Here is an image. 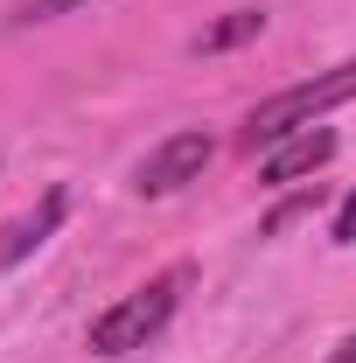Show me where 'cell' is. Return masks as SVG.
<instances>
[{
	"mask_svg": "<svg viewBox=\"0 0 356 363\" xmlns=\"http://www.w3.org/2000/svg\"><path fill=\"white\" fill-rule=\"evenodd\" d=\"M350 98H356V56L335 63V70H321V77H308V84H287L279 98H266V105L245 119L238 140H245L252 154H259V147H279L287 133H301L308 119H321L328 105H350Z\"/></svg>",
	"mask_w": 356,
	"mask_h": 363,
	"instance_id": "cell-1",
	"label": "cell"
},
{
	"mask_svg": "<svg viewBox=\"0 0 356 363\" xmlns=\"http://www.w3.org/2000/svg\"><path fill=\"white\" fill-rule=\"evenodd\" d=\"M182 286H189V266H168L161 279H147L140 294L112 301L105 315L91 321V357H126V350H147V335H161V328H168Z\"/></svg>",
	"mask_w": 356,
	"mask_h": 363,
	"instance_id": "cell-2",
	"label": "cell"
},
{
	"mask_svg": "<svg viewBox=\"0 0 356 363\" xmlns=\"http://www.w3.org/2000/svg\"><path fill=\"white\" fill-rule=\"evenodd\" d=\"M210 154H217V140L210 133H168L147 161L133 168V189L140 196H175V189H189V182H203V168H210Z\"/></svg>",
	"mask_w": 356,
	"mask_h": 363,
	"instance_id": "cell-3",
	"label": "cell"
},
{
	"mask_svg": "<svg viewBox=\"0 0 356 363\" xmlns=\"http://www.w3.org/2000/svg\"><path fill=\"white\" fill-rule=\"evenodd\" d=\"M328 154H335V133H328V126H308V133H287L279 147H266V161H259V182L287 189V182L314 175V168H321Z\"/></svg>",
	"mask_w": 356,
	"mask_h": 363,
	"instance_id": "cell-4",
	"label": "cell"
},
{
	"mask_svg": "<svg viewBox=\"0 0 356 363\" xmlns=\"http://www.w3.org/2000/svg\"><path fill=\"white\" fill-rule=\"evenodd\" d=\"M63 210H70V196H63V189H49V196L28 210V217H14V224L0 230V266H21V259H28V252L49 238V230L63 224Z\"/></svg>",
	"mask_w": 356,
	"mask_h": 363,
	"instance_id": "cell-5",
	"label": "cell"
},
{
	"mask_svg": "<svg viewBox=\"0 0 356 363\" xmlns=\"http://www.w3.org/2000/svg\"><path fill=\"white\" fill-rule=\"evenodd\" d=\"M259 28H266V14H259V7H230V14H223V21H210V28H203V35H196V56H223V49H238V43H252V35H259Z\"/></svg>",
	"mask_w": 356,
	"mask_h": 363,
	"instance_id": "cell-6",
	"label": "cell"
},
{
	"mask_svg": "<svg viewBox=\"0 0 356 363\" xmlns=\"http://www.w3.org/2000/svg\"><path fill=\"white\" fill-rule=\"evenodd\" d=\"M301 217H314V196H294V203H279V210H272L259 230H266V238H279V230H287V224H301Z\"/></svg>",
	"mask_w": 356,
	"mask_h": 363,
	"instance_id": "cell-7",
	"label": "cell"
},
{
	"mask_svg": "<svg viewBox=\"0 0 356 363\" xmlns=\"http://www.w3.org/2000/svg\"><path fill=\"white\" fill-rule=\"evenodd\" d=\"M77 0H14V21L28 28V21H56V14H70Z\"/></svg>",
	"mask_w": 356,
	"mask_h": 363,
	"instance_id": "cell-8",
	"label": "cell"
},
{
	"mask_svg": "<svg viewBox=\"0 0 356 363\" xmlns=\"http://www.w3.org/2000/svg\"><path fill=\"white\" fill-rule=\"evenodd\" d=\"M335 245H356V196L335 210Z\"/></svg>",
	"mask_w": 356,
	"mask_h": 363,
	"instance_id": "cell-9",
	"label": "cell"
},
{
	"mask_svg": "<svg viewBox=\"0 0 356 363\" xmlns=\"http://www.w3.org/2000/svg\"><path fill=\"white\" fill-rule=\"evenodd\" d=\"M328 363H356V335H350V342H335V357H328Z\"/></svg>",
	"mask_w": 356,
	"mask_h": 363,
	"instance_id": "cell-10",
	"label": "cell"
}]
</instances>
